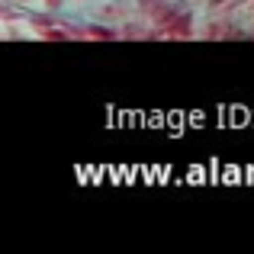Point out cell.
<instances>
[{"label":"cell","instance_id":"6da1fadb","mask_svg":"<svg viewBox=\"0 0 254 254\" xmlns=\"http://www.w3.org/2000/svg\"><path fill=\"white\" fill-rule=\"evenodd\" d=\"M62 3H64V0H42V6H45V10H58Z\"/></svg>","mask_w":254,"mask_h":254}]
</instances>
